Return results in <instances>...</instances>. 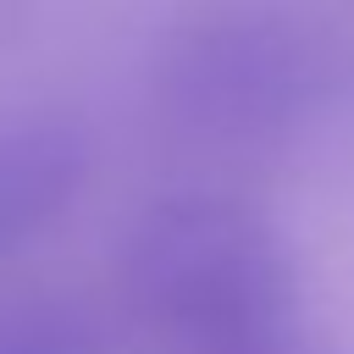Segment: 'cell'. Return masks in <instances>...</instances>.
Here are the masks:
<instances>
[{"instance_id":"7a4b0ae2","label":"cell","mask_w":354,"mask_h":354,"mask_svg":"<svg viewBox=\"0 0 354 354\" xmlns=\"http://www.w3.org/2000/svg\"><path fill=\"white\" fill-rule=\"evenodd\" d=\"M310 44L277 11L232 6L183 28L160 61L166 111L216 144H260L310 105Z\"/></svg>"},{"instance_id":"3957f363","label":"cell","mask_w":354,"mask_h":354,"mask_svg":"<svg viewBox=\"0 0 354 354\" xmlns=\"http://www.w3.org/2000/svg\"><path fill=\"white\" fill-rule=\"evenodd\" d=\"M88 177V144L72 122L28 116L0 127V254L55 227Z\"/></svg>"},{"instance_id":"277c9868","label":"cell","mask_w":354,"mask_h":354,"mask_svg":"<svg viewBox=\"0 0 354 354\" xmlns=\"http://www.w3.org/2000/svg\"><path fill=\"white\" fill-rule=\"evenodd\" d=\"M0 354H100L94 321L61 299H6Z\"/></svg>"},{"instance_id":"6da1fadb","label":"cell","mask_w":354,"mask_h":354,"mask_svg":"<svg viewBox=\"0 0 354 354\" xmlns=\"http://www.w3.org/2000/svg\"><path fill=\"white\" fill-rule=\"evenodd\" d=\"M127 288L171 354H293L299 299L277 232L238 199L177 194L138 216Z\"/></svg>"}]
</instances>
